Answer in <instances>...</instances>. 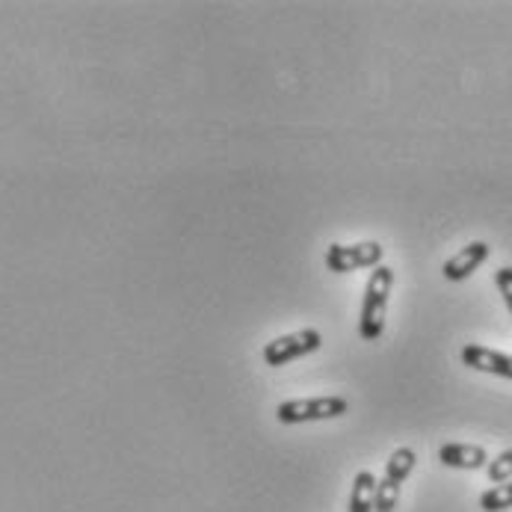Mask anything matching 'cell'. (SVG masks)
Segmentation results:
<instances>
[{
	"mask_svg": "<svg viewBox=\"0 0 512 512\" xmlns=\"http://www.w3.org/2000/svg\"><path fill=\"white\" fill-rule=\"evenodd\" d=\"M350 412L347 397L326 394V397H302V400H285L276 406L279 424H314V421H335Z\"/></svg>",
	"mask_w": 512,
	"mask_h": 512,
	"instance_id": "obj_2",
	"label": "cell"
},
{
	"mask_svg": "<svg viewBox=\"0 0 512 512\" xmlns=\"http://www.w3.org/2000/svg\"><path fill=\"white\" fill-rule=\"evenodd\" d=\"M391 288H394V270L385 267V264L373 267V273L367 279L365 299H362V317H359V335H362V341H379L382 338Z\"/></svg>",
	"mask_w": 512,
	"mask_h": 512,
	"instance_id": "obj_1",
	"label": "cell"
},
{
	"mask_svg": "<svg viewBox=\"0 0 512 512\" xmlns=\"http://www.w3.org/2000/svg\"><path fill=\"white\" fill-rule=\"evenodd\" d=\"M385 258V249L382 243L376 240H365V243H353V246H341V243H332L326 249V270L329 273H353V270H373L379 267Z\"/></svg>",
	"mask_w": 512,
	"mask_h": 512,
	"instance_id": "obj_4",
	"label": "cell"
},
{
	"mask_svg": "<svg viewBox=\"0 0 512 512\" xmlns=\"http://www.w3.org/2000/svg\"><path fill=\"white\" fill-rule=\"evenodd\" d=\"M480 510L483 512H507L512 510V480L492 486L480 495Z\"/></svg>",
	"mask_w": 512,
	"mask_h": 512,
	"instance_id": "obj_10",
	"label": "cell"
},
{
	"mask_svg": "<svg viewBox=\"0 0 512 512\" xmlns=\"http://www.w3.org/2000/svg\"><path fill=\"white\" fill-rule=\"evenodd\" d=\"M486 474H489V480H492L495 486H501V483L512 480V450L498 453V456L486 465Z\"/></svg>",
	"mask_w": 512,
	"mask_h": 512,
	"instance_id": "obj_11",
	"label": "cell"
},
{
	"mask_svg": "<svg viewBox=\"0 0 512 512\" xmlns=\"http://www.w3.org/2000/svg\"><path fill=\"white\" fill-rule=\"evenodd\" d=\"M323 347V335L317 329H299L291 335H282V338H273L270 344H264V362L270 367H285L302 359V356H311Z\"/></svg>",
	"mask_w": 512,
	"mask_h": 512,
	"instance_id": "obj_5",
	"label": "cell"
},
{
	"mask_svg": "<svg viewBox=\"0 0 512 512\" xmlns=\"http://www.w3.org/2000/svg\"><path fill=\"white\" fill-rule=\"evenodd\" d=\"M439 462L447 468H459V471H477L489 465V453L480 444H444L439 450Z\"/></svg>",
	"mask_w": 512,
	"mask_h": 512,
	"instance_id": "obj_8",
	"label": "cell"
},
{
	"mask_svg": "<svg viewBox=\"0 0 512 512\" xmlns=\"http://www.w3.org/2000/svg\"><path fill=\"white\" fill-rule=\"evenodd\" d=\"M376 477L373 471H359L353 480V492H350V504L347 512H373V501H376Z\"/></svg>",
	"mask_w": 512,
	"mask_h": 512,
	"instance_id": "obj_9",
	"label": "cell"
},
{
	"mask_svg": "<svg viewBox=\"0 0 512 512\" xmlns=\"http://www.w3.org/2000/svg\"><path fill=\"white\" fill-rule=\"evenodd\" d=\"M495 285H498V291H501V296H504V302H507V308H510L512 314V267H501L495 273Z\"/></svg>",
	"mask_w": 512,
	"mask_h": 512,
	"instance_id": "obj_12",
	"label": "cell"
},
{
	"mask_svg": "<svg viewBox=\"0 0 512 512\" xmlns=\"http://www.w3.org/2000/svg\"><path fill=\"white\" fill-rule=\"evenodd\" d=\"M489 255H492L489 243L474 240V243H468L465 249H459L453 258H447V261H444L441 276H444L447 282H465L468 276H474V273L489 261Z\"/></svg>",
	"mask_w": 512,
	"mask_h": 512,
	"instance_id": "obj_6",
	"label": "cell"
},
{
	"mask_svg": "<svg viewBox=\"0 0 512 512\" xmlns=\"http://www.w3.org/2000/svg\"><path fill=\"white\" fill-rule=\"evenodd\" d=\"M462 365L471 367V370H480V373L512 379V356L498 353L492 347H483V344H465L462 347Z\"/></svg>",
	"mask_w": 512,
	"mask_h": 512,
	"instance_id": "obj_7",
	"label": "cell"
},
{
	"mask_svg": "<svg viewBox=\"0 0 512 512\" xmlns=\"http://www.w3.org/2000/svg\"><path fill=\"white\" fill-rule=\"evenodd\" d=\"M415 450L412 447H397L388 462H385V477L376 483V501L373 512H394L400 504V486L409 480V474L415 471Z\"/></svg>",
	"mask_w": 512,
	"mask_h": 512,
	"instance_id": "obj_3",
	"label": "cell"
}]
</instances>
